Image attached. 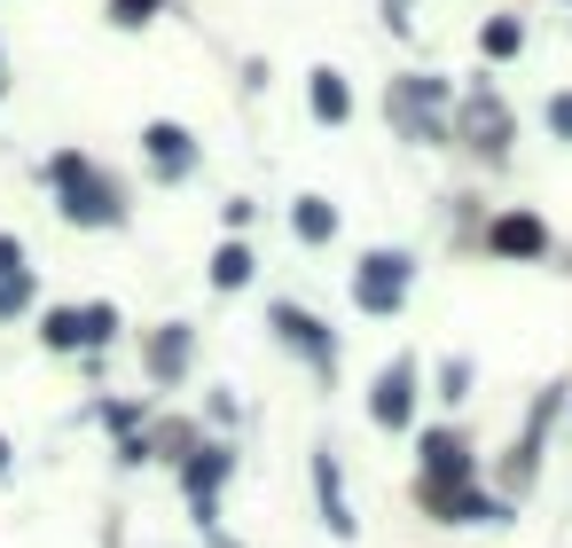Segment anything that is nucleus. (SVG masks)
<instances>
[{
    "label": "nucleus",
    "instance_id": "9b49d317",
    "mask_svg": "<svg viewBox=\"0 0 572 548\" xmlns=\"http://www.w3.org/2000/svg\"><path fill=\"white\" fill-rule=\"evenodd\" d=\"M24 298H32V283H24V274H9V283H0V314H17Z\"/></svg>",
    "mask_w": 572,
    "mask_h": 548
},
{
    "label": "nucleus",
    "instance_id": "4468645a",
    "mask_svg": "<svg viewBox=\"0 0 572 548\" xmlns=\"http://www.w3.org/2000/svg\"><path fill=\"white\" fill-rule=\"evenodd\" d=\"M0 471H9V439H0Z\"/></svg>",
    "mask_w": 572,
    "mask_h": 548
},
{
    "label": "nucleus",
    "instance_id": "f257e3e1",
    "mask_svg": "<svg viewBox=\"0 0 572 548\" xmlns=\"http://www.w3.org/2000/svg\"><path fill=\"white\" fill-rule=\"evenodd\" d=\"M47 172H55L63 212H71L78 228H118V212H126V204H118V189H110V180H95V172H87V157H55Z\"/></svg>",
    "mask_w": 572,
    "mask_h": 548
},
{
    "label": "nucleus",
    "instance_id": "9d476101",
    "mask_svg": "<svg viewBox=\"0 0 572 548\" xmlns=\"http://www.w3.org/2000/svg\"><path fill=\"white\" fill-rule=\"evenodd\" d=\"M298 235L321 243V235H330V212H321V204H298Z\"/></svg>",
    "mask_w": 572,
    "mask_h": 548
},
{
    "label": "nucleus",
    "instance_id": "6e6552de",
    "mask_svg": "<svg viewBox=\"0 0 572 548\" xmlns=\"http://www.w3.org/2000/svg\"><path fill=\"white\" fill-rule=\"evenodd\" d=\"M110 329H118V314H110V306H95V314H78V337H87V345H103Z\"/></svg>",
    "mask_w": 572,
    "mask_h": 548
},
{
    "label": "nucleus",
    "instance_id": "f03ea898",
    "mask_svg": "<svg viewBox=\"0 0 572 548\" xmlns=\"http://www.w3.org/2000/svg\"><path fill=\"white\" fill-rule=\"evenodd\" d=\"M149 165H157V172H189V165H197L189 134H181V126H149Z\"/></svg>",
    "mask_w": 572,
    "mask_h": 548
},
{
    "label": "nucleus",
    "instance_id": "f8f14e48",
    "mask_svg": "<svg viewBox=\"0 0 572 548\" xmlns=\"http://www.w3.org/2000/svg\"><path fill=\"white\" fill-rule=\"evenodd\" d=\"M149 9L157 0H118V24H149Z\"/></svg>",
    "mask_w": 572,
    "mask_h": 548
},
{
    "label": "nucleus",
    "instance_id": "ddd939ff",
    "mask_svg": "<svg viewBox=\"0 0 572 548\" xmlns=\"http://www.w3.org/2000/svg\"><path fill=\"white\" fill-rule=\"evenodd\" d=\"M17 274V235H0V283Z\"/></svg>",
    "mask_w": 572,
    "mask_h": 548
},
{
    "label": "nucleus",
    "instance_id": "20e7f679",
    "mask_svg": "<svg viewBox=\"0 0 572 548\" xmlns=\"http://www.w3.org/2000/svg\"><path fill=\"white\" fill-rule=\"evenodd\" d=\"M212 283H220V291H235V283H252V251H243V243H227V251L212 259Z\"/></svg>",
    "mask_w": 572,
    "mask_h": 548
},
{
    "label": "nucleus",
    "instance_id": "7ed1b4c3",
    "mask_svg": "<svg viewBox=\"0 0 572 548\" xmlns=\"http://www.w3.org/2000/svg\"><path fill=\"white\" fill-rule=\"evenodd\" d=\"M400 266H407V259H369V274H361V298H369V306H392V298H400Z\"/></svg>",
    "mask_w": 572,
    "mask_h": 548
},
{
    "label": "nucleus",
    "instance_id": "39448f33",
    "mask_svg": "<svg viewBox=\"0 0 572 548\" xmlns=\"http://www.w3.org/2000/svg\"><path fill=\"white\" fill-rule=\"evenodd\" d=\"M377 415H384V423H400V415H407V369H392V377H384V392H377Z\"/></svg>",
    "mask_w": 572,
    "mask_h": 548
},
{
    "label": "nucleus",
    "instance_id": "1a4fd4ad",
    "mask_svg": "<svg viewBox=\"0 0 572 548\" xmlns=\"http://www.w3.org/2000/svg\"><path fill=\"white\" fill-rule=\"evenodd\" d=\"M149 360H157V369H181V360H189V337H181V329H173V337H166V345H157V352H149Z\"/></svg>",
    "mask_w": 572,
    "mask_h": 548
},
{
    "label": "nucleus",
    "instance_id": "423d86ee",
    "mask_svg": "<svg viewBox=\"0 0 572 548\" xmlns=\"http://www.w3.org/2000/svg\"><path fill=\"white\" fill-rule=\"evenodd\" d=\"M314 110H321V118H346V86H338L330 71L314 78Z\"/></svg>",
    "mask_w": 572,
    "mask_h": 548
},
{
    "label": "nucleus",
    "instance_id": "0eeeda50",
    "mask_svg": "<svg viewBox=\"0 0 572 548\" xmlns=\"http://www.w3.org/2000/svg\"><path fill=\"white\" fill-rule=\"evenodd\" d=\"M47 345H55V352H71V345H87V337H78V314H47Z\"/></svg>",
    "mask_w": 572,
    "mask_h": 548
}]
</instances>
